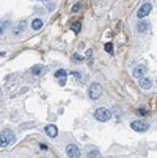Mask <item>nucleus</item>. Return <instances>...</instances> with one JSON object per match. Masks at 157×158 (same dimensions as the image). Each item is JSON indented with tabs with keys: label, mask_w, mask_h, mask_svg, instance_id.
I'll list each match as a JSON object with an SVG mask.
<instances>
[{
	"label": "nucleus",
	"mask_w": 157,
	"mask_h": 158,
	"mask_svg": "<svg viewBox=\"0 0 157 158\" xmlns=\"http://www.w3.org/2000/svg\"><path fill=\"white\" fill-rule=\"evenodd\" d=\"M137 113L142 114V116H145L146 114V110H145V108H140V110H137Z\"/></svg>",
	"instance_id": "obj_21"
},
{
	"label": "nucleus",
	"mask_w": 157,
	"mask_h": 158,
	"mask_svg": "<svg viewBox=\"0 0 157 158\" xmlns=\"http://www.w3.org/2000/svg\"><path fill=\"white\" fill-rule=\"evenodd\" d=\"M3 33V27H2V22H0V35Z\"/></svg>",
	"instance_id": "obj_24"
},
{
	"label": "nucleus",
	"mask_w": 157,
	"mask_h": 158,
	"mask_svg": "<svg viewBox=\"0 0 157 158\" xmlns=\"http://www.w3.org/2000/svg\"><path fill=\"white\" fill-rule=\"evenodd\" d=\"M80 8H82V3H75V5L73 6V13H77V11H80Z\"/></svg>",
	"instance_id": "obj_19"
},
{
	"label": "nucleus",
	"mask_w": 157,
	"mask_h": 158,
	"mask_svg": "<svg viewBox=\"0 0 157 158\" xmlns=\"http://www.w3.org/2000/svg\"><path fill=\"white\" fill-rule=\"evenodd\" d=\"M94 116H96L97 120H101V122H108V120L112 119V113H110V110H107V108H104V106L97 108Z\"/></svg>",
	"instance_id": "obj_2"
},
{
	"label": "nucleus",
	"mask_w": 157,
	"mask_h": 158,
	"mask_svg": "<svg viewBox=\"0 0 157 158\" xmlns=\"http://www.w3.org/2000/svg\"><path fill=\"white\" fill-rule=\"evenodd\" d=\"M88 95H90L91 100H97L102 95V86L99 83H91L90 89H88Z\"/></svg>",
	"instance_id": "obj_3"
},
{
	"label": "nucleus",
	"mask_w": 157,
	"mask_h": 158,
	"mask_svg": "<svg viewBox=\"0 0 157 158\" xmlns=\"http://www.w3.org/2000/svg\"><path fill=\"white\" fill-rule=\"evenodd\" d=\"M73 75H74L75 78H82V74H80L79 70H73Z\"/></svg>",
	"instance_id": "obj_20"
},
{
	"label": "nucleus",
	"mask_w": 157,
	"mask_h": 158,
	"mask_svg": "<svg viewBox=\"0 0 157 158\" xmlns=\"http://www.w3.org/2000/svg\"><path fill=\"white\" fill-rule=\"evenodd\" d=\"M54 75H55V78H61V77H66V75H68V72H66L65 69H58L57 72L54 74Z\"/></svg>",
	"instance_id": "obj_14"
},
{
	"label": "nucleus",
	"mask_w": 157,
	"mask_h": 158,
	"mask_svg": "<svg viewBox=\"0 0 157 158\" xmlns=\"http://www.w3.org/2000/svg\"><path fill=\"white\" fill-rule=\"evenodd\" d=\"M46 135L50 136V138H57V135H58V128L50 124V125L46 127Z\"/></svg>",
	"instance_id": "obj_9"
},
{
	"label": "nucleus",
	"mask_w": 157,
	"mask_h": 158,
	"mask_svg": "<svg viewBox=\"0 0 157 158\" xmlns=\"http://www.w3.org/2000/svg\"><path fill=\"white\" fill-rule=\"evenodd\" d=\"M73 61H74V63H82V61H83V56H80V55H77V53H74V55H73Z\"/></svg>",
	"instance_id": "obj_16"
},
{
	"label": "nucleus",
	"mask_w": 157,
	"mask_h": 158,
	"mask_svg": "<svg viewBox=\"0 0 157 158\" xmlns=\"http://www.w3.org/2000/svg\"><path fill=\"white\" fill-rule=\"evenodd\" d=\"M13 141H14V133H13L10 128H3V130L0 132V147H6Z\"/></svg>",
	"instance_id": "obj_1"
},
{
	"label": "nucleus",
	"mask_w": 157,
	"mask_h": 158,
	"mask_svg": "<svg viewBox=\"0 0 157 158\" xmlns=\"http://www.w3.org/2000/svg\"><path fill=\"white\" fill-rule=\"evenodd\" d=\"M39 147L42 149V150H47V149H49V147H47V144H44V143H41V144H39Z\"/></svg>",
	"instance_id": "obj_23"
},
{
	"label": "nucleus",
	"mask_w": 157,
	"mask_h": 158,
	"mask_svg": "<svg viewBox=\"0 0 157 158\" xmlns=\"http://www.w3.org/2000/svg\"><path fill=\"white\" fill-rule=\"evenodd\" d=\"M104 47H105V50H107L108 53H113V45L110 44V42H107V44L104 45Z\"/></svg>",
	"instance_id": "obj_18"
},
{
	"label": "nucleus",
	"mask_w": 157,
	"mask_h": 158,
	"mask_svg": "<svg viewBox=\"0 0 157 158\" xmlns=\"http://www.w3.org/2000/svg\"><path fill=\"white\" fill-rule=\"evenodd\" d=\"M58 83H60V85L63 86V85H65V83H66V77H61V78H58Z\"/></svg>",
	"instance_id": "obj_22"
},
{
	"label": "nucleus",
	"mask_w": 157,
	"mask_h": 158,
	"mask_svg": "<svg viewBox=\"0 0 157 158\" xmlns=\"http://www.w3.org/2000/svg\"><path fill=\"white\" fill-rule=\"evenodd\" d=\"M148 28H149V24H148L146 20H140V22L137 24V31H140V33L146 31Z\"/></svg>",
	"instance_id": "obj_11"
},
{
	"label": "nucleus",
	"mask_w": 157,
	"mask_h": 158,
	"mask_svg": "<svg viewBox=\"0 0 157 158\" xmlns=\"http://www.w3.org/2000/svg\"><path fill=\"white\" fill-rule=\"evenodd\" d=\"M44 2H49V0H44Z\"/></svg>",
	"instance_id": "obj_25"
},
{
	"label": "nucleus",
	"mask_w": 157,
	"mask_h": 158,
	"mask_svg": "<svg viewBox=\"0 0 157 158\" xmlns=\"http://www.w3.org/2000/svg\"><path fill=\"white\" fill-rule=\"evenodd\" d=\"M25 27H27V22H25V20H20L18 25L13 28V33H14V35H20V33L25 30Z\"/></svg>",
	"instance_id": "obj_10"
},
{
	"label": "nucleus",
	"mask_w": 157,
	"mask_h": 158,
	"mask_svg": "<svg viewBox=\"0 0 157 158\" xmlns=\"http://www.w3.org/2000/svg\"><path fill=\"white\" fill-rule=\"evenodd\" d=\"M145 74H146V68H145V66H142V64H138L137 68L132 70V77L134 78H140V77L145 75Z\"/></svg>",
	"instance_id": "obj_7"
},
{
	"label": "nucleus",
	"mask_w": 157,
	"mask_h": 158,
	"mask_svg": "<svg viewBox=\"0 0 157 158\" xmlns=\"http://www.w3.org/2000/svg\"><path fill=\"white\" fill-rule=\"evenodd\" d=\"M151 10H152V5H151V3H145V5L140 6V10L137 11V16H138L140 19H142V17H145V16L149 14Z\"/></svg>",
	"instance_id": "obj_6"
},
{
	"label": "nucleus",
	"mask_w": 157,
	"mask_h": 158,
	"mask_svg": "<svg viewBox=\"0 0 157 158\" xmlns=\"http://www.w3.org/2000/svg\"><path fill=\"white\" fill-rule=\"evenodd\" d=\"M42 24H44V22H42V19L36 17V19L32 20V28H33V30H41V28H42Z\"/></svg>",
	"instance_id": "obj_12"
},
{
	"label": "nucleus",
	"mask_w": 157,
	"mask_h": 158,
	"mask_svg": "<svg viewBox=\"0 0 157 158\" xmlns=\"http://www.w3.org/2000/svg\"><path fill=\"white\" fill-rule=\"evenodd\" d=\"M87 155H88V157H99V155H101V152H99V150H96V149H93V150H90V152L87 153Z\"/></svg>",
	"instance_id": "obj_17"
},
{
	"label": "nucleus",
	"mask_w": 157,
	"mask_h": 158,
	"mask_svg": "<svg viewBox=\"0 0 157 158\" xmlns=\"http://www.w3.org/2000/svg\"><path fill=\"white\" fill-rule=\"evenodd\" d=\"M130 127H132V130H135V132H146L148 128H149L148 122H145V120H132Z\"/></svg>",
	"instance_id": "obj_4"
},
{
	"label": "nucleus",
	"mask_w": 157,
	"mask_h": 158,
	"mask_svg": "<svg viewBox=\"0 0 157 158\" xmlns=\"http://www.w3.org/2000/svg\"><path fill=\"white\" fill-rule=\"evenodd\" d=\"M66 153H68V157H71V158H79L80 157V149L75 144H69L66 147Z\"/></svg>",
	"instance_id": "obj_5"
},
{
	"label": "nucleus",
	"mask_w": 157,
	"mask_h": 158,
	"mask_svg": "<svg viewBox=\"0 0 157 158\" xmlns=\"http://www.w3.org/2000/svg\"><path fill=\"white\" fill-rule=\"evenodd\" d=\"M71 28H73L74 33H79L80 30H82V25H80V22H74L73 25H71Z\"/></svg>",
	"instance_id": "obj_15"
},
{
	"label": "nucleus",
	"mask_w": 157,
	"mask_h": 158,
	"mask_svg": "<svg viewBox=\"0 0 157 158\" xmlns=\"http://www.w3.org/2000/svg\"><path fill=\"white\" fill-rule=\"evenodd\" d=\"M42 70H44V68H42L41 64H36V66H33V68L30 69V72L33 74V75H39Z\"/></svg>",
	"instance_id": "obj_13"
},
{
	"label": "nucleus",
	"mask_w": 157,
	"mask_h": 158,
	"mask_svg": "<svg viewBox=\"0 0 157 158\" xmlns=\"http://www.w3.org/2000/svg\"><path fill=\"white\" fill-rule=\"evenodd\" d=\"M138 85H140V88H143V89H149L151 88V85H152V81H151V78H148V77H140L138 78Z\"/></svg>",
	"instance_id": "obj_8"
}]
</instances>
